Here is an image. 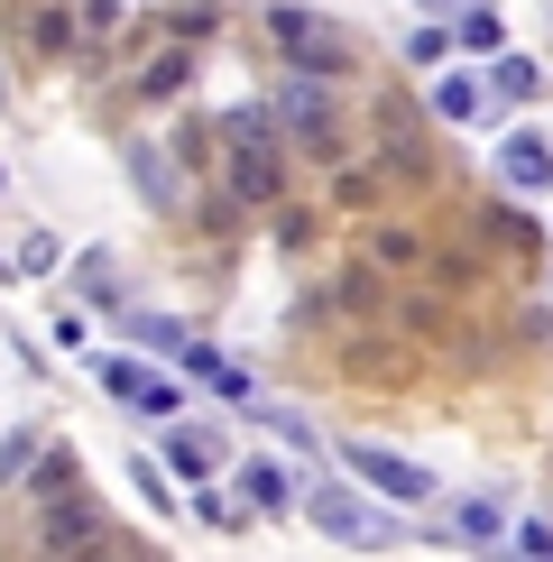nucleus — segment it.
<instances>
[{
	"mask_svg": "<svg viewBox=\"0 0 553 562\" xmlns=\"http://www.w3.org/2000/svg\"><path fill=\"white\" fill-rule=\"evenodd\" d=\"M276 130H268V111H230L222 121V194L230 203H276Z\"/></svg>",
	"mask_w": 553,
	"mask_h": 562,
	"instance_id": "obj_1",
	"label": "nucleus"
},
{
	"mask_svg": "<svg viewBox=\"0 0 553 562\" xmlns=\"http://www.w3.org/2000/svg\"><path fill=\"white\" fill-rule=\"evenodd\" d=\"M341 461H351V480H369L379 498H397V507H425L433 498V471H415V461L387 452V442H341Z\"/></svg>",
	"mask_w": 553,
	"mask_h": 562,
	"instance_id": "obj_2",
	"label": "nucleus"
},
{
	"mask_svg": "<svg viewBox=\"0 0 553 562\" xmlns=\"http://www.w3.org/2000/svg\"><path fill=\"white\" fill-rule=\"evenodd\" d=\"M305 517H314L323 535H341V544H387V526L369 517L351 488H332V480H323V488H305Z\"/></svg>",
	"mask_w": 553,
	"mask_h": 562,
	"instance_id": "obj_3",
	"label": "nucleus"
},
{
	"mask_svg": "<svg viewBox=\"0 0 553 562\" xmlns=\"http://www.w3.org/2000/svg\"><path fill=\"white\" fill-rule=\"evenodd\" d=\"M268 37L286 46V56L305 65V75H332V65H341V46H332V29H323L314 10H268Z\"/></svg>",
	"mask_w": 553,
	"mask_h": 562,
	"instance_id": "obj_4",
	"label": "nucleus"
},
{
	"mask_svg": "<svg viewBox=\"0 0 553 562\" xmlns=\"http://www.w3.org/2000/svg\"><path fill=\"white\" fill-rule=\"evenodd\" d=\"M276 121H286L295 138H305L314 157H341V130H332V102H323L314 83H286V92H276Z\"/></svg>",
	"mask_w": 553,
	"mask_h": 562,
	"instance_id": "obj_5",
	"label": "nucleus"
},
{
	"mask_svg": "<svg viewBox=\"0 0 553 562\" xmlns=\"http://www.w3.org/2000/svg\"><path fill=\"white\" fill-rule=\"evenodd\" d=\"M102 387H111V396H129L138 415H176V387H167V379H148L138 360H102Z\"/></svg>",
	"mask_w": 553,
	"mask_h": 562,
	"instance_id": "obj_6",
	"label": "nucleus"
},
{
	"mask_svg": "<svg viewBox=\"0 0 553 562\" xmlns=\"http://www.w3.org/2000/svg\"><path fill=\"white\" fill-rule=\"evenodd\" d=\"M46 544H102V507H83V488L75 498L56 488V498H46Z\"/></svg>",
	"mask_w": 553,
	"mask_h": 562,
	"instance_id": "obj_7",
	"label": "nucleus"
},
{
	"mask_svg": "<svg viewBox=\"0 0 553 562\" xmlns=\"http://www.w3.org/2000/svg\"><path fill=\"white\" fill-rule=\"evenodd\" d=\"M498 176L517 184V194H544V184H553V148H544V138H507V148H498Z\"/></svg>",
	"mask_w": 553,
	"mask_h": 562,
	"instance_id": "obj_8",
	"label": "nucleus"
},
{
	"mask_svg": "<svg viewBox=\"0 0 553 562\" xmlns=\"http://www.w3.org/2000/svg\"><path fill=\"white\" fill-rule=\"evenodd\" d=\"M452 535H461V544H498V535H507L498 498H461V507H452Z\"/></svg>",
	"mask_w": 553,
	"mask_h": 562,
	"instance_id": "obj_9",
	"label": "nucleus"
},
{
	"mask_svg": "<svg viewBox=\"0 0 553 562\" xmlns=\"http://www.w3.org/2000/svg\"><path fill=\"white\" fill-rule=\"evenodd\" d=\"M184 369H194L203 387H222V396H249V379H240V369L222 360V350H203V341H184Z\"/></svg>",
	"mask_w": 553,
	"mask_h": 562,
	"instance_id": "obj_10",
	"label": "nucleus"
},
{
	"mask_svg": "<svg viewBox=\"0 0 553 562\" xmlns=\"http://www.w3.org/2000/svg\"><path fill=\"white\" fill-rule=\"evenodd\" d=\"M240 498H249V507H286V471H276V461H249V471H240Z\"/></svg>",
	"mask_w": 553,
	"mask_h": 562,
	"instance_id": "obj_11",
	"label": "nucleus"
},
{
	"mask_svg": "<svg viewBox=\"0 0 553 562\" xmlns=\"http://www.w3.org/2000/svg\"><path fill=\"white\" fill-rule=\"evenodd\" d=\"M369 259H379V268H415L425 240H415V231H369Z\"/></svg>",
	"mask_w": 553,
	"mask_h": 562,
	"instance_id": "obj_12",
	"label": "nucleus"
},
{
	"mask_svg": "<svg viewBox=\"0 0 553 562\" xmlns=\"http://www.w3.org/2000/svg\"><path fill=\"white\" fill-rule=\"evenodd\" d=\"M433 111H443V121H471V111H479V83H471V75H443V83H433Z\"/></svg>",
	"mask_w": 553,
	"mask_h": 562,
	"instance_id": "obj_13",
	"label": "nucleus"
},
{
	"mask_svg": "<svg viewBox=\"0 0 553 562\" xmlns=\"http://www.w3.org/2000/svg\"><path fill=\"white\" fill-rule=\"evenodd\" d=\"M498 92H507V102H526V92H535V65H526V56H498V75H489Z\"/></svg>",
	"mask_w": 553,
	"mask_h": 562,
	"instance_id": "obj_14",
	"label": "nucleus"
},
{
	"mask_svg": "<svg viewBox=\"0 0 553 562\" xmlns=\"http://www.w3.org/2000/svg\"><path fill=\"white\" fill-rule=\"evenodd\" d=\"M167 452H176V471H194V480H203V471H213V442H203V434H176V442H167Z\"/></svg>",
	"mask_w": 553,
	"mask_h": 562,
	"instance_id": "obj_15",
	"label": "nucleus"
},
{
	"mask_svg": "<svg viewBox=\"0 0 553 562\" xmlns=\"http://www.w3.org/2000/svg\"><path fill=\"white\" fill-rule=\"evenodd\" d=\"M332 194H341V213H369V203H379V176H360V167H351Z\"/></svg>",
	"mask_w": 553,
	"mask_h": 562,
	"instance_id": "obj_16",
	"label": "nucleus"
},
{
	"mask_svg": "<svg viewBox=\"0 0 553 562\" xmlns=\"http://www.w3.org/2000/svg\"><path fill=\"white\" fill-rule=\"evenodd\" d=\"M184 75H194V56H157L148 65V92H184Z\"/></svg>",
	"mask_w": 553,
	"mask_h": 562,
	"instance_id": "obj_17",
	"label": "nucleus"
},
{
	"mask_svg": "<svg viewBox=\"0 0 553 562\" xmlns=\"http://www.w3.org/2000/svg\"><path fill=\"white\" fill-rule=\"evenodd\" d=\"M461 46H498V10H471V19H461Z\"/></svg>",
	"mask_w": 553,
	"mask_h": 562,
	"instance_id": "obj_18",
	"label": "nucleus"
},
{
	"mask_svg": "<svg viewBox=\"0 0 553 562\" xmlns=\"http://www.w3.org/2000/svg\"><path fill=\"white\" fill-rule=\"evenodd\" d=\"M0 277H10V259H0Z\"/></svg>",
	"mask_w": 553,
	"mask_h": 562,
	"instance_id": "obj_19",
	"label": "nucleus"
},
{
	"mask_svg": "<svg viewBox=\"0 0 553 562\" xmlns=\"http://www.w3.org/2000/svg\"><path fill=\"white\" fill-rule=\"evenodd\" d=\"M0 184H10V176H0Z\"/></svg>",
	"mask_w": 553,
	"mask_h": 562,
	"instance_id": "obj_20",
	"label": "nucleus"
}]
</instances>
